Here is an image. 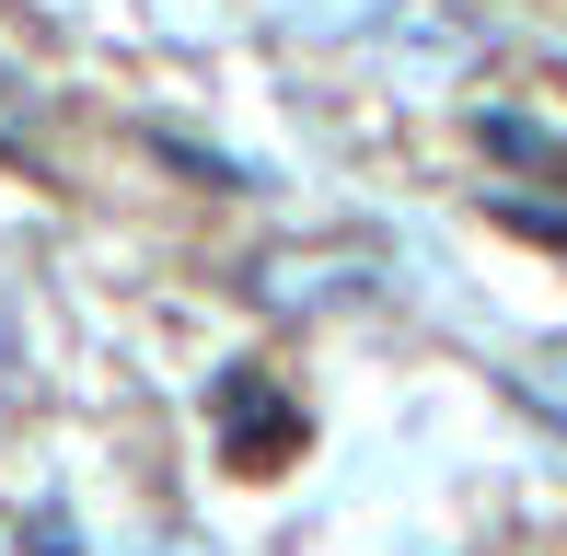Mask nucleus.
<instances>
[{
  "instance_id": "nucleus-1",
  "label": "nucleus",
  "mask_w": 567,
  "mask_h": 556,
  "mask_svg": "<svg viewBox=\"0 0 567 556\" xmlns=\"http://www.w3.org/2000/svg\"><path fill=\"white\" fill-rule=\"evenodd\" d=\"M0 371H12V313H0Z\"/></svg>"
}]
</instances>
